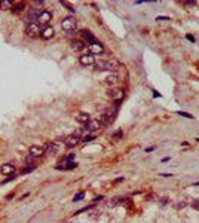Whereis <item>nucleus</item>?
<instances>
[{"mask_svg":"<svg viewBox=\"0 0 199 223\" xmlns=\"http://www.w3.org/2000/svg\"><path fill=\"white\" fill-rule=\"evenodd\" d=\"M116 61H100V63H95V70L97 72H112V70H116Z\"/></svg>","mask_w":199,"mask_h":223,"instance_id":"f257e3e1","label":"nucleus"},{"mask_svg":"<svg viewBox=\"0 0 199 223\" xmlns=\"http://www.w3.org/2000/svg\"><path fill=\"white\" fill-rule=\"evenodd\" d=\"M61 27H63L64 31L70 33V31L76 30V21H74L71 17H65L63 21H61Z\"/></svg>","mask_w":199,"mask_h":223,"instance_id":"f03ea898","label":"nucleus"},{"mask_svg":"<svg viewBox=\"0 0 199 223\" xmlns=\"http://www.w3.org/2000/svg\"><path fill=\"white\" fill-rule=\"evenodd\" d=\"M42 11H43V9H36V8L29 9V13H27V17H25V23L33 24L34 21H37V18H39V15L42 13Z\"/></svg>","mask_w":199,"mask_h":223,"instance_id":"7ed1b4c3","label":"nucleus"},{"mask_svg":"<svg viewBox=\"0 0 199 223\" xmlns=\"http://www.w3.org/2000/svg\"><path fill=\"white\" fill-rule=\"evenodd\" d=\"M25 33L29 37H37L40 36V27L37 23H33V24H27L25 27Z\"/></svg>","mask_w":199,"mask_h":223,"instance_id":"20e7f679","label":"nucleus"},{"mask_svg":"<svg viewBox=\"0 0 199 223\" xmlns=\"http://www.w3.org/2000/svg\"><path fill=\"white\" fill-rule=\"evenodd\" d=\"M52 21V13L49 11H42V13L39 15V18H37V23H40L42 25H48V24Z\"/></svg>","mask_w":199,"mask_h":223,"instance_id":"39448f33","label":"nucleus"},{"mask_svg":"<svg viewBox=\"0 0 199 223\" xmlns=\"http://www.w3.org/2000/svg\"><path fill=\"white\" fill-rule=\"evenodd\" d=\"M79 141H80L79 134H71V135H68V137L64 138V144H65L67 147H74Z\"/></svg>","mask_w":199,"mask_h":223,"instance_id":"423d86ee","label":"nucleus"},{"mask_svg":"<svg viewBox=\"0 0 199 223\" xmlns=\"http://www.w3.org/2000/svg\"><path fill=\"white\" fill-rule=\"evenodd\" d=\"M79 61L82 66H92V64H95V57L92 54H83L79 57Z\"/></svg>","mask_w":199,"mask_h":223,"instance_id":"0eeeda50","label":"nucleus"},{"mask_svg":"<svg viewBox=\"0 0 199 223\" xmlns=\"http://www.w3.org/2000/svg\"><path fill=\"white\" fill-rule=\"evenodd\" d=\"M101 126V122L97 119H91L88 124H85V131L88 132H94V131H97L98 128Z\"/></svg>","mask_w":199,"mask_h":223,"instance_id":"6e6552de","label":"nucleus"},{"mask_svg":"<svg viewBox=\"0 0 199 223\" xmlns=\"http://www.w3.org/2000/svg\"><path fill=\"white\" fill-rule=\"evenodd\" d=\"M45 152H46L45 146H31L29 153L31 155V156H34V158H37V156H42Z\"/></svg>","mask_w":199,"mask_h":223,"instance_id":"1a4fd4ad","label":"nucleus"},{"mask_svg":"<svg viewBox=\"0 0 199 223\" xmlns=\"http://www.w3.org/2000/svg\"><path fill=\"white\" fill-rule=\"evenodd\" d=\"M88 49L91 51V54H102L104 52V46L100 43V42H95V43H91V45H88Z\"/></svg>","mask_w":199,"mask_h":223,"instance_id":"9d476101","label":"nucleus"},{"mask_svg":"<svg viewBox=\"0 0 199 223\" xmlns=\"http://www.w3.org/2000/svg\"><path fill=\"white\" fill-rule=\"evenodd\" d=\"M54 35H55V30L52 29V27H49V25L40 31V37L42 39H51V37H54Z\"/></svg>","mask_w":199,"mask_h":223,"instance_id":"9b49d317","label":"nucleus"},{"mask_svg":"<svg viewBox=\"0 0 199 223\" xmlns=\"http://www.w3.org/2000/svg\"><path fill=\"white\" fill-rule=\"evenodd\" d=\"M0 173H2L3 176L13 174V173H15V165H13V164H5V165H2V168H0Z\"/></svg>","mask_w":199,"mask_h":223,"instance_id":"f8f14e48","label":"nucleus"},{"mask_svg":"<svg viewBox=\"0 0 199 223\" xmlns=\"http://www.w3.org/2000/svg\"><path fill=\"white\" fill-rule=\"evenodd\" d=\"M107 95H108V97H112V98H114V100H118V101H120V100H122V91H120V89H116V88L108 89Z\"/></svg>","mask_w":199,"mask_h":223,"instance_id":"ddd939ff","label":"nucleus"},{"mask_svg":"<svg viewBox=\"0 0 199 223\" xmlns=\"http://www.w3.org/2000/svg\"><path fill=\"white\" fill-rule=\"evenodd\" d=\"M76 120H77L79 124H88V122L91 120V116L88 113H83V112H82V113L76 114Z\"/></svg>","mask_w":199,"mask_h":223,"instance_id":"4468645a","label":"nucleus"},{"mask_svg":"<svg viewBox=\"0 0 199 223\" xmlns=\"http://www.w3.org/2000/svg\"><path fill=\"white\" fill-rule=\"evenodd\" d=\"M71 48H73L74 51L80 52L85 49L86 45H85V42H82V40H73V42H71Z\"/></svg>","mask_w":199,"mask_h":223,"instance_id":"2eb2a0df","label":"nucleus"},{"mask_svg":"<svg viewBox=\"0 0 199 223\" xmlns=\"http://www.w3.org/2000/svg\"><path fill=\"white\" fill-rule=\"evenodd\" d=\"M82 35H83V37H85V40H86V43L88 45H91V43H95V42H98L94 36H92V33L91 31H86V30H83L82 31Z\"/></svg>","mask_w":199,"mask_h":223,"instance_id":"dca6fc26","label":"nucleus"},{"mask_svg":"<svg viewBox=\"0 0 199 223\" xmlns=\"http://www.w3.org/2000/svg\"><path fill=\"white\" fill-rule=\"evenodd\" d=\"M118 80H119L118 73H112V74H108L107 77H106V83H107V85H116V83H118Z\"/></svg>","mask_w":199,"mask_h":223,"instance_id":"f3484780","label":"nucleus"},{"mask_svg":"<svg viewBox=\"0 0 199 223\" xmlns=\"http://www.w3.org/2000/svg\"><path fill=\"white\" fill-rule=\"evenodd\" d=\"M45 149H46V152H49V153H55L58 150V144L54 141V143H48L45 144Z\"/></svg>","mask_w":199,"mask_h":223,"instance_id":"a211bd4d","label":"nucleus"},{"mask_svg":"<svg viewBox=\"0 0 199 223\" xmlns=\"http://www.w3.org/2000/svg\"><path fill=\"white\" fill-rule=\"evenodd\" d=\"M24 2H18V3H13V6H12V12L13 13H19V12L23 11V8H24Z\"/></svg>","mask_w":199,"mask_h":223,"instance_id":"6ab92c4d","label":"nucleus"},{"mask_svg":"<svg viewBox=\"0 0 199 223\" xmlns=\"http://www.w3.org/2000/svg\"><path fill=\"white\" fill-rule=\"evenodd\" d=\"M13 3L9 0H0V9H12Z\"/></svg>","mask_w":199,"mask_h":223,"instance_id":"aec40b11","label":"nucleus"},{"mask_svg":"<svg viewBox=\"0 0 199 223\" xmlns=\"http://www.w3.org/2000/svg\"><path fill=\"white\" fill-rule=\"evenodd\" d=\"M122 134H123V132H122V130H118V131H114V132H113V135H112V138L118 141V140H120V137H122Z\"/></svg>","mask_w":199,"mask_h":223,"instance_id":"412c9836","label":"nucleus"},{"mask_svg":"<svg viewBox=\"0 0 199 223\" xmlns=\"http://www.w3.org/2000/svg\"><path fill=\"white\" fill-rule=\"evenodd\" d=\"M83 198H85V194H83V192H79V194H76V195H74L73 201H74V202H76V201H82Z\"/></svg>","mask_w":199,"mask_h":223,"instance_id":"4be33fe9","label":"nucleus"},{"mask_svg":"<svg viewBox=\"0 0 199 223\" xmlns=\"http://www.w3.org/2000/svg\"><path fill=\"white\" fill-rule=\"evenodd\" d=\"M94 138H95V134H88V135H85V137L82 138V141H91Z\"/></svg>","mask_w":199,"mask_h":223,"instance_id":"5701e85b","label":"nucleus"},{"mask_svg":"<svg viewBox=\"0 0 199 223\" xmlns=\"http://www.w3.org/2000/svg\"><path fill=\"white\" fill-rule=\"evenodd\" d=\"M34 170V165H30V167H25L23 171H21V174H27V173H31Z\"/></svg>","mask_w":199,"mask_h":223,"instance_id":"b1692460","label":"nucleus"},{"mask_svg":"<svg viewBox=\"0 0 199 223\" xmlns=\"http://www.w3.org/2000/svg\"><path fill=\"white\" fill-rule=\"evenodd\" d=\"M61 5H63V6H65V8H68V9H70L71 12H74V11H76V9H73V6H70V5H68L67 2H61Z\"/></svg>","mask_w":199,"mask_h":223,"instance_id":"393cba45","label":"nucleus"},{"mask_svg":"<svg viewBox=\"0 0 199 223\" xmlns=\"http://www.w3.org/2000/svg\"><path fill=\"white\" fill-rule=\"evenodd\" d=\"M192 207H193L195 210H199V199H195L193 202H192Z\"/></svg>","mask_w":199,"mask_h":223,"instance_id":"a878e982","label":"nucleus"},{"mask_svg":"<svg viewBox=\"0 0 199 223\" xmlns=\"http://www.w3.org/2000/svg\"><path fill=\"white\" fill-rule=\"evenodd\" d=\"M33 159H34V156H31V155L29 153V156L25 158V162H27V164H31V162H33Z\"/></svg>","mask_w":199,"mask_h":223,"instance_id":"bb28decb","label":"nucleus"},{"mask_svg":"<svg viewBox=\"0 0 199 223\" xmlns=\"http://www.w3.org/2000/svg\"><path fill=\"white\" fill-rule=\"evenodd\" d=\"M178 114H181V116H184V118H189V119H192V118H193L192 114H189V113H184V112H178Z\"/></svg>","mask_w":199,"mask_h":223,"instance_id":"cd10ccee","label":"nucleus"},{"mask_svg":"<svg viewBox=\"0 0 199 223\" xmlns=\"http://www.w3.org/2000/svg\"><path fill=\"white\" fill-rule=\"evenodd\" d=\"M102 196H97V198H94V202H98V201H101Z\"/></svg>","mask_w":199,"mask_h":223,"instance_id":"c85d7f7f","label":"nucleus"}]
</instances>
